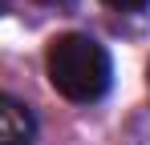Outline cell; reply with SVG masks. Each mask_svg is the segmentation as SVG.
<instances>
[{"instance_id": "3", "label": "cell", "mask_w": 150, "mask_h": 145, "mask_svg": "<svg viewBox=\"0 0 150 145\" xmlns=\"http://www.w3.org/2000/svg\"><path fill=\"white\" fill-rule=\"evenodd\" d=\"M101 4H110V8H118V12H138V8H146L150 0H101Z\"/></svg>"}, {"instance_id": "1", "label": "cell", "mask_w": 150, "mask_h": 145, "mask_svg": "<svg viewBox=\"0 0 150 145\" xmlns=\"http://www.w3.org/2000/svg\"><path fill=\"white\" fill-rule=\"evenodd\" d=\"M45 69H49V85L65 101H77V105L105 97L110 81H114V65H110L105 45H98L85 32L57 36L45 52Z\"/></svg>"}, {"instance_id": "2", "label": "cell", "mask_w": 150, "mask_h": 145, "mask_svg": "<svg viewBox=\"0 0 150 145\" xmlns=\"http://www.w3.org/2000/svg\"><path fill=\"white\" fill-rule=\"evenodd\" d=\"M37 137V121L21 101L0 93V145H28Z\"/></svg>"}, {"instance_id": "4", "label": "cell", "mask_w": 150, "mask_h": 145, "mask_svg": "<svg viewBox=\"0 0 150 145\" xmlns=\"http://www.w3.org/2000/svg\"><path fill=\"white\" fill-rule=\"evenodd\" d=\"M4 8H8V0H0V12H4Z\"/></svg>"}]
</instances>
